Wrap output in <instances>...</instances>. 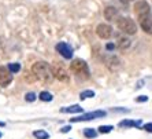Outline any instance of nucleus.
<instances>
[{
  "label": "nucleus",
  "instance_id": "obj_1",
  "mask_svg": "<svg viewBox=\"0 0 152 139\" xmlns=\"http://www.w3.org/2000/svg\"><path fill=\"white\" fill-rule=\"evenodd\" d=\"M32 72L34 77L40 81L45 83V84H50L53 80V75L52 70H51V66L47 62H36L32 66Z\"/></svg>",
  "mask_w": 152,
  "mask_h": 139
},
{
  "label": "nucleus",
  "instance_id": "obj_2",
  "mask_svg": "<svg viewBox=\"0 0 152 139\" xmlns=\"http://www.w3.org/2000/svg\"><path fill=\"white\" fill-rule=\"evenodd\" d=\"M70 69L74 72L75 75L78 76H82L84 78H89V68H88V64L84 61V59H73V62L70 64Z\"/></svg>",
  "mask_w": 152,
  "mask_h": 139
},
{
  "label": "nucleus",
  "instance_id": "obj_3",
  "mask_svg": "<svg viewBox=\"0 0 152 139\" xmlns=\"http://www.w3.org/2000/svg\"><path fill=\"white\" fill-rule=\"evenodd\" d=\"M118 28H119V30L126 33V35H136V32H137V26H136L134 21L127 17L118 19Z\"/></svg>",
  "mask_w": 152,
  "mask_h": 139
},
{
  "label": "nucleus",
  "instance_id": "obj_4",
  "mask_svg": "<svg viewBox=\"0 0 152 139\" xmlns=\"http://www.w3.org/2000/svg\"><path fill=\"white\" fill-rule=\"evenodd\" d=\"M51 70H52V75L55 78H58L59 81L62 83H67L69 80H70V76H69L67 70L64 69V66H62L60 64H53L52 66H51Z\"/></svg>",
  "mask_w": 152,
  "mask_h": 139
},
{
  "label": "nucleus",
  "instance_id": "obj_5",
  "mask_svg": "<svg viewBox=\"0 0 152 139\" xmlns=\"http://www.w3.org/2000/svg\"><path fill=\"white\" fill-rule=\"evenodd\" d=\"M106 112L104 110H96V112H89V113H85L82 116H78V117L71 118V123H78V121H91V120H95V118L99 117H106Z\"/></svg>",
  "mask_w": 152,
  "mask_h": 139
},
{
  "label": "nucleus",
  "instance_id": "obj_6",
  "mask_svg": "<svg viewBox=\"0 0 152 139\" xmlns=\"http://www.w3.org/2000/svg\"><path fill=\"white\" fill-rule=\"evenodd\" d=\"M56 51L66 59H71L73 58V48L70 47V44L64 43V41H60L56 44Z\"/></svg>",
  "mask_w": 152,
  "mask_h": 139
},
{
  "label": "nucleus",
  "instance_id": "obj_7",
  "mask_svg": "<svg viewBox=\"0 0 152 139\" xmlns=\"http://www.w3.org/2000/svg\"><path fill=\"white\" fill-rule=\"evenodd\" d=\"M12 81V73L6 66H0V86L7 87Z\"/></svg>",
  "mask_w": 152,
  "mask_h": 139
},
{
  "label": "nucleus",
  "instance_id": "obj_8",
  "mask_svg": "<svg viewBox=\"0 0 152 139\" xmlns=\"http://www.w3.org/2000/svg\"><path fill=\"white\" fill-rule=\"evenodd\" d=\"M134 11L137 17H142V15L151 14V7H149V4L145 0H140V1H137L134 4Z\"/></svg>",
  "mask_w": 152,
  "mask_h": 139
},
{
  "label": "nucleus",
  "instance_id": "obj_9",
  "mask_svg": "<svg viewBox=\"0 0 152 139\" xmlns=\"http://www.w3.org/2000/svg\"><path fill=\"white\" fill-rule=\"evenodd\" d=\"M96 33L102 39H110L111 36H113V28L108 24H100L96 28Z\"/></svg>",
  "mask_w": 152,
  "mask_h": 139
},
{
  "label": "nucleus",
  "instance_id": "obj_10",
  "mask_svg": "<svg viewBox=\"0 0 152 139\" xmlns=\"http://www.w3.org/2000/svg\"><path fill=\"white\" fill-rule=\"evenodd\" d=\"M138 22H140L141 29L144 30V32L152 35V15L151 14H147V15H142V17H138Z\"/></svg>",
  "mask_w": 152,
  "mask_h": 139
},
{
  "label": "nucleus",
  "instance_id": "obj_11",
  "mask_svg": "<svg viewBox=\"0 0 152 139\" xmlns=\"http://www.w3.org/2000/svg\"><path fill=\"white\" fill-rule=\"evenodd\" d=\"M118 15H119V13H118V10L115 7H107L106 10H104V17H106V19H108V21H117L118 19Z\"/></svg>",
  "mask_w": 152,
  "mask_h": 139
},
{
  "label": "nucleus",
  "instance_id": "obj_12",
  "mask_svg": "<svg viewBox=\"0 0 152 139\" xmlns=\"http://www.w3.org/2000/svg\"><path fill=\"white\" fill-rule=\"evenodd\" d=\"M60 112L62 113H81L82 107L80 105H73V106H69V107H62Z\"/></svg>",
  "mask_w": 152,
  "mask_h": 139
},
{
  "label": "nucleus",
  "instance_id": "obj_13",
  "mask_svg": "<svg viewBox=\"0 0 152 139\" xmlns=\"http://www.w3.org/2000/svg\"><path fill=\"white\" fill-rule=\"evenodd\" d=\"M119 127H137L140 128L141 127V121H134V120H124V121L119 123Z\"/></svg>",
  "mask_w": 152,
  "mask_h": 139
},
{
  "label": "nucleus",
  "instance_id": "obj_14",
  "mask_svg": "<svg viewBox=\"0 0 152 139\" xmlns=\"http://www.w3.org/2000/svg\"><path fill=\"white\" fill-rule=\"evenodd\" d=\"M33 135H34V138H37V139H48L50 138V134L45 132L44 129H37V131L33 132Z\"/></svg>",
  "mask_w": 152,
  "mask_h": 139
},
{
  "label": "nucleus",
  "instance_id": "obj_15",
  "mask_svg": "<svg viewBox=\"0 0 152 139\" xmlns=\"http://www.w3.org/2000/svg\"><path fill=\"white\" fill-rule=\"evenodd\" d=\"M118 46L119 48H127V47H130V40L127 39V37H119L118 39Z\"/></svg>",
  "mask_w": 152,
  "mask_h": 139
},
{
  "label": "nucleus",
  "instance_id": "obj_16",
  "mask_svg": "<svg viewBox=\"0 0 152 139\" xmlns=\"http://www.w3.org/2000/svg\"><path fill=\"white\" fill-rule=\"evenodd\" d=\"M39 98L41 101H44V102H50V101H52V94L48 92V91H41Z\"/></svg>",
  "mask_w": 152,
  "mask_h": 139
},
{
  "label": "nucleus",
  "instance_id": "obj_17",
  "mask_svg": "<svg viewBox=\"0 0 152 139\" xmlns=\"http://www.w3.org/2000/svg\"><path fill=\"white\" fill-rule=\"evenodd\" d=\"M95 96V91H92V89H86V91H82L81 94H80V98H81L82 101L86 99V98H93Z\"/></svg>",
  "mask_w": 152,
  "mask_h": 139
},
{
  "label": "nucleus",
  "instance_id": "obj_18",
  "mask_svg": "<svg viewBox=\"0 0 152 139\" xmlns=\"http://www.w3.org/2000/svg\"><path fill=\"white\" fill-rule=\"evenodd\" d=\"M84 135L86 136V138H96V136H97V132L93 128H86L84 131Z\"/></svg>",
  "mask_w": 152,
  "mask_h": 139
},
{
  "label": "nucleus",
  "instance_id": "obj_19",
  "mask_svg": "<svg viewBox=\"0 0 152 139\" xmlns=\"http://www.w3.org/2000/svg\"><path fill=\"white\" fill-rule=\"evenodd\" d=\"M8 70L11 73H18V72L21 70V65L19 64H10L8 65Z\"/></svg>",
  "mask_w": 152,
  "mask_h": 139
},
{
  "label": "nucleus",
  "instance_id": "obj_20",
  "mask_svg": "<svg viewBox=\"0 0 152 139\" xmlns=\"http://www.w3.org/2000/svg\"><path fill=\"white\" fill-rule=\"evenodd\" d=\"M114 129L113 125H100L99 127V131L102 132V134H108V132H111Z\"/></svg>",
  "mask_w": 152,
  "mask_h": 139
},
{
  "label": "nucleus",
  "instance_id": "obj_21",
  "mask_svg": "<svg viewBox=\"0 0 152 139\" xmlns=\"http://www.w3.org/2000/svg\"><path fill=\"white\" fill-rule=\"evenodd\" d=\"M25 99L28 101V102H33V101H36V94L34 92H28L25 95Z\"/></svg>",
  "mask_w": 152,
  "mask_h": 139
},
{
  "label": "nucleus",
  "instance_id": "obj_22",
  "mask_svg": "<svg viewBox=\"0 0 152 139\" xmlns=\"http://www.w3.org/2000/svg\"><path fill=\"white\" fill-rule=\"evenodd\" d=\"M142 128H144L147 132H152V123H147V124H144Z\"/></svg>",
  "mask_w": 152,
  "mask_h": 139
},
{
  "label": "nucleus",
  "instance_id": "obj_23",
  "mask_svg": "<svg viewBox=\"0 0 152 139\" xmlns=\"http://www.w3.org/2000/svg\"><path fill=\"white\" fill-rule=\"evenodd\" d=\"M148 101V96H145V95H141V96H138V98H136V102H147Z\"/></svg>",
  "mask_w": 152,
  "mask_h": 139
},
{
  "label": "nucleus",
  "instance_id": "obj_24",
  "mask_svg": "<svg viewBox=\"0 0 152 139\" xmlns=\"http://www.w3.org/2000/svg\"><path fill=\"white\" fill-rule=\"evenodd\" d=\"M70 129H71V127H70V125H66V127H63V128L60 129V131H62V132H69V131H70Z\"/></svg>",
  "mask_w": 152,
  "mask_h": 139
},
{
  "label": "nucleus",
  "instance_id": "obj_25",
  "mask_svg": "<svg viewBox=\"0 0 152 139\" xmlns=\"http://www.w3.org/2000/svg\"><path fill=\"white\" fill-rule=\"evenodd\" d=\"M114 47H115V46H114L113 43H108V44L106 46V48H107V50H110V51H113V50H114Z\"/></svg>",
  "mask_w": 152,
  "mask_h": 139
},
{
  "label": "nucleus",
  "instance_id": "obj_26",
  "mask_svg": "<svg viewBox=\"0 0 152 139\" xmlns=\"http://www.w3.org/2000/svg\"><path fill=\"white\" fill-rule=\"evenodd\" d=\"M121 1H122V3H130L132 0H121Z\"/></svg>",
  "mask_w": 152,
  "mask_h": 139
},
{
  "label": "nucleus",
  "instance_id": "obj_27",
  "mask_svg": "<svg viewBox=\"0 0 152 139\" xmlns=\"http://www.w3.org/2000/svg\"><path fill=\"white\" fill-rule=\"evenodd\" d=\"M4 125H6V124H4V123H1V121H0V127H4Z\"/></svg>",
  "mask_w": 152,
  "mask_h": 139
},
{
  "label": "nucleus",
  "instance_id": "obj_28",
  "mask_svg": "<svg viewBox=\"0 0 152 139\" xmlns=\"http://www.w3.org/2000/svg\"><path fill=\"white\" fill-rule=\"evenodd\" d=\"M0 138H1V132H0Z\"/></svg>",
  "mask_w": 152,
  "mask_h": 139
}]
</instances>
